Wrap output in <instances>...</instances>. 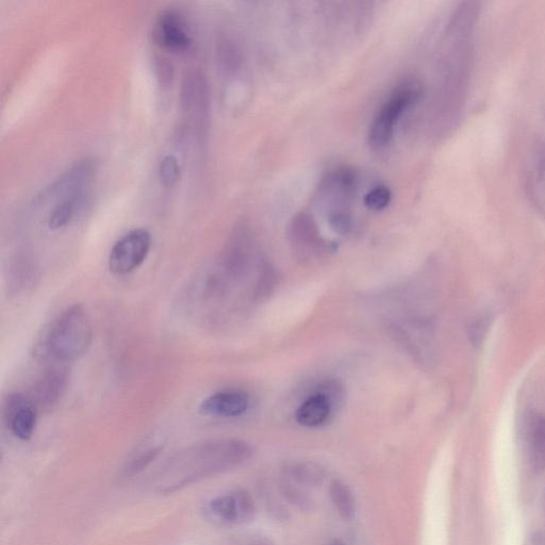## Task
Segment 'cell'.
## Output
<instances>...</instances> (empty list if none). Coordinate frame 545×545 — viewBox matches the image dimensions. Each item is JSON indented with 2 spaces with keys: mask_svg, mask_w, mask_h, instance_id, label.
Instances as JSON below:
<instances>
[{
  "mask_svg": "<svg viewBox=\"0 0 545 545\" xmlns=\"http://www.w3.org/2000/svg\"><path fill=\"white\" fill-rule=\"evenodd\" d=\"M252 455V445L239 439L198 443L165 462L154 478L153 486L160 494H172L207 478L237 469Z\"/></svg>",
  "mask_w": 545,
  "mask_h": 545,
  "instance_id": "obj_1",
  "label": "cell"
},
{
  "mask_svg": "<svg viewBox=\"0 0 545 545\" xmlns=\"http://www.w3.org/2000/svg\"><path fill=\"white\" fill-rule=\"evenodd\" d=\"M93 341V327L84 306L74 305L61 313L48 328L41 355L59 363L71 362L85 356Z\"/></svg>",
  "mask_w": 545,
  "mask_h": 545,
  "instance_id": "obj_2",
  "label": "cell"
},
{
  "mask_svg": "<svg viewBox=\"0 0 545 545\" xmlns=\"http://www.w3.org/2000/svg\"><path fill=\"white\" fill-rule=\"evenodd\" d=\"M421 93V85L415 79L402 82L392 91L370 126L368 142L372 150L382 151L390 144L403 115L419 101Z\"/></svg>",
  "mask_w": 545,
  "mask_h": 545,
  "instance_id": "obj_3",
  "label": "cell"
},
{
  "mask_svg": "<svg viewBox=\"0 0 545 545\" xmlns=\"http://www.w3.org/2000/svg\"><path fill=\"white\" fill-rule=\"evenodd\" d=\"M152 247V235L144 228L128 231L112 246L108 267L113 275L125 276L139 269Z\"/></svg>",
  "mask_w": 545,
  "mask_h": 545,
  "instance_id": "obj_4",
  "label": "cell"
},
{
  "mask_svg": "<svg viewBox=\"0 0 545 545\" xmlns=\"http://www.w3.org/2000/svg\"><path fill=\"white\" fill-rule=\"evenodd\" d=\"M206 517L222 525H242L256 516L252 495L243 489L225 491L209 500L205 506Z\"/></svg>",
  "mask_w": 545,
  "mask_h": 545,
  "instance_id": "obj_5",
  "label": "cell"
},
{
  "mask_svg": "<svg viewBox=\"0 0 545 545\" xmlns=\"http://www.w3.org/2000/svg\"><path fill=\"white\" fill-rule=\"evenodd\" d=\"M153 36L160 47L171 52H185L192 45L188 22L173 10L160 13L154 24Z\"/></svg>",
  "mask_w": 545,
  "mask_h": 545,
  "instance_id": "obj_6",
  "label": "cell"
},
{
  "mask_svg": "<svg viewBox=\"0 0 545 545\" xmlns=\"http://www.w3.org/2000/svg\"><path fill=\"white\" fill-rule=\"evenodd\" d=\"M4 418L15 438L28 441L36 432L39 409L29 396L10 394L4 404Z\"/></svg>",
  "mask_w": 545,
  "mask_h": 545,
  "instance_id": "obj_7",
  "label": "cell"
},
{
  "mask_svg": "<svg viewBox=\"0 0 545 545\" xmlns=\"http://www.w3.org/2000/svg\"><path fill=\"white\" fill-rule=\"evenodd\" d=\"M94 174L93 161L88 159L80 161L59 177L51 187L47 188L43 195L39 196L40 201L60 202L65 198L88 193Z\"/></svg>",
  "mask_w": 545,
  "mask_h": 545,
  "instance_id": "obj_8",
  "label": "cell"
},
{
  "mask_svg": "<svg viewBox=\"0 0 545 545\" xmlns=\"http://www.w3.org/2000/svg\"><path fill=\"white\" fill-rule=\"evenodd\" d=\"M69 382V369L64 366H54L47 369L39 378L29 398L39 410L51 409L62 399Z\"/></svg>",
  "mask_w": 545,
  "mask_h": 545,
  "instance_id": "obj_9",
  "label": "cell"
},
{
  "mask_svg": "<svg viewBox=\"0 0 545 545\" xmlns=\"http://www.w3.org/2000/svg\"><path fill=\"white\" fill-rule=\"evenodd\" d=\"M284 488L287 494L297 503H306V495L301 487L313 488L320 486L325 478L324 469L313 462H301L291 466L286 471Z\"/></svg>",
  "mask_w": 545,
  "mask_h": 545,
  "instance_id": "obj_10",
  "label": "cell"
},
{
  "mask_svg": "<svg viewBox=\"0 0 545 545\" xmlns=\"http://www.w3.org/2000/svg\"><path fill=\"white\" fill-rule=\"evenodd\" d=\"M249 405V396L241 391H220L202 403L201 412L210 417L236 418L245 414Z\"/></svg>",
  "mask_w": 545,
  "mask_h": 545,
  "instance_id": "obj_11",
  "label": "cell"
},
{
  "mask_svg": "<svg viewBox=\"0 0 545 545\" xmlns=\"http://www.w3.org/2000/svg\"><path fill=\"white\" fill-rule=\"evenodd\" d=\"M528 201L545 220V146L534 153L525 175Z\"/></svg>",
  "mask_w": 545,
  "mask_h": 545,
  "instance_id": "obj_12",
  "label": "cell"
},
{
  "mask_svg": "<svg viewBox=\"0 0 545 545\" xmlns=\"http://www.w3.org/2000/svg\"><path fill=\"white\" fill-rule=\"evenodd\" d=\"M334 406L329 396L319 390L297 409L296 421L305 427L320 426L332 415Z\"/></svg>",
  "mask_w": 545,
  "mask_h": 545,
  "instance_id": "obj_13",
  "label": "cell"
},
{
  "mask_svg": "<svg viewBox=\"0 0 545 545\" xmlns=\"http://www.w3.org/2000/svg\"><path fill=\"white\" fill-rule=\"evenodd\" d=\"M528 457L532 467L537 471L545 470V417L533 416L528 420L526 428Z\"/></svg>",
  "mask_w": 545,
  "mask_h": 545,
  "instance_id": "obj_14",
  "label": "cell"
},
{
  "mask_svg": "<svg viewBox=\"0 0 545 545\" xmlns=\"http://www.w3.org/2000/svg\"><path fill=\"white\" fill-rule=\"evenodd\" d=\"M290 235L296 246L304 247L309 251L322 249L324 246L316 222L306 213L299 214L293 219Z\"/></svg>",
  "mask_w": 545,
  "mask_h": 545,
  "instance_id": "obj_15",
  "label": "cell"
},
{
  "mask_svg": "<svg viewBox=\"0 0 545 545\" xmlns=\"http://www.w3.org/2000/svg\"><path fill=\"white\" fill-rule=\"evenodd\" d=\"M88 203V193L79 194L73 197L65 198L54 206L48 217V227L51 229H60L77 216Z\"/></svg>",
  "mask_w": 545,
  "mask_h": 545,
  "instance_id": "obj_16",
  "label": "cell"
},
{
  "mask_svg": "<svg viewBox=\"0 0 545 545\" xmlns=\"http://www.w3.org/2000/svg\"><path fill=\"white\" fill-rule=\"evenodd\" d=\"M329 497L343 519L351 520L355 516V498L348 485L339 480L333 481L329 486Z\"/></svg>",
  "mask_w": 545,
  "mask_h": 545,
  "instance_id": "obj_17",
  "label": "cell"
},
{
  "mask_svg": "<svg viewBox=\"0 0 545 545\" xmlns=\"http://www.w3.org/2000/svg\"><path fill=\"white\" fill-rule=\"evenodd\" d=\"M493 323V316L491 313H483L480 317H477L469 326L468 336L471 344L474 348H481L484 344L491 326Z\"/></svg>",
  "mask_w": 545,
  "mask_h": 545,
  "instance_id": "obj_18",
  "label": "cell"
},
{
  "mask_svg": "<svg viewBox=\"0 0 545 545\" xmlns=\"http://www.w3.org/2000/svg\"><path fill=\"white\" fill-rule=\"evenodd\" d=\"M392 200V192L386 186H377L365 196V206L372 211L386 209Z\"/></svg>",
  "mask_w": 545,
  "mask_h": 545,
  "instance_id": "obj_19",
  "label": "cell"
},
{
  "mask_svg": "<svg viewBox=\"0 0 545 545\" xmlns=\"http://www.w3.org/2000/svg\"><path fill=\"white\" fill-rule=\"evenodd\" d=\"M159 176L164 186H173L180 177L178 160L173 155L165 156L159 164Z\"/></svg>",
  "mask_w": 545,
  "mask_h": 545,
  "instance_id": "obj_20",
  "label": "cell"
},
{
  "mask_svg": "<svg viewBox=\"0 0 545 545\" xmlns=\"http://www.w3.org/2000/svg\"><path fill=\"white\" fill-rule=\"evenodd\" d=\"M161 448H154L139 455L136 459L132 460L130 464L124 469L123 474L125 477L135 476L141 473L144 469L152 464V462L160 454Z\"/></svg>",
  "mask_w": 545,
  "mask_h": 545,
  "instance_id": "obj_21",
  "label": "cell"
},
{
  "mask_svg": "<svg viewBox=\"0 0 545 545\" xmlns=\"http://www.w3.org/2000/svg\"><path fill=\"white\" fill-rule=\"evenodd\" d=\"M330 545H346L343 541L341 540H335L332 544Z\"/></svg>",
  "mask_w": 545,
  "mask_h": 545,
  "instance_id": "obj_22",
  "label": "cell"
},
{
  "mask_svg": "<svg viewBox=\"0 0 545 545\" xmlns=\"http://www.w3.org/2000/svg\"><path fill=\"white\" fill-rule=\"evenodd\" d=\"M256 545H268V544H262V543H260V544H256Z\"/></svg>",
  "mask_w": 545,
  "mask_h": 545,
  "instance_id": "obj_23",
  "label": "cell"
}]
</instances>
